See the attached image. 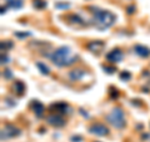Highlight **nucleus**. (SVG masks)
Segmentation results:
<instances>
[{
  "mask_svg": "<svg viewBox=\"0 0 150 142\" xmlns=\"http://www.w3.org/2000/svg\"><path fill=\"white\" fill-rule=\"evenodd\" d=\"M50 59L55 65L58 67H69V65L74 64L78 59V55L69 48V47H60V48L55 49L53 54L50 55Z\"/></svg>",
  "mask_w": 150,
  "mask_h": 142,
  "instance_id": "1",
  "label": "nucleus"
},
{
  "mask_svg": "<svg viewBox=\"0 0 150 142\" xmlns=\"http://www.w3.org/2000/svg\"><path fill=\"white\" fill-rule=\"evenodd\" d=\"M91 23L99 30H104L110 28L115 23V15L109 10H98L94 11Z\"/></svg>",
  "mask_w": 150,
  "mask_h": 142,
  "instance_id": "2",
  "label": "nucleus"
},
{
  "mask_svg": "<svg viewBox=\"0 0 150 142\" xmlns=\"http://www.w3.org/2000/svg\"><path fill=\"white\" fill-rule=\"evenodd\" d=\"M108 121L115 127V128H123L125 126V116L120 107H115L109 115H108Z\"/></svg>",
  "mask_w": 150,
  "mask_h": 142,
  "instance_id": "3",
  "label": "nucleus"
},
{
  "mask_svg": "<svg viewBox=\"0 0 150 142\" xmlns=\"http://www.w3.org/2000/svg\"><path fill=\"white\" fill-rule=\"evenodd\" d=\"M20 135V130L18 127L13 126V125H6L4 128L1 130V141L8 140V138H13Z\"/></svg>",
  "mask_w": 150,
  "mask_h": 142,
  "instance_id": "4",
  "label": "nucleus"
},
{
  "mask_svg": "<svg viewBox=\"0 0 150 142\" xmlns=\"http://www.w3.org/2000/svg\"><path fill=\"white\" fill-rule=\"evenodd\" d=\"M46 121H48V123L54 126V127H63L65 125V120L64 118L58 115V113H51L46 117Z\"/></svg>",
  "mask_w": 150,
  "mask_h": 142,
  "instance_id": "5",
  "label": "nucleus"
},
{
  "mask_svg": "<svg viewBox=\"0 0 150 142\" xmlns=\"http://www.w3.org/2000/svg\"><path fill=\"white\" fill-rule=\"evenodd\" d=\"M89 131H90L93 135H96V136H105L109 133V128H108L105 125H101V123L91 125L89 127Z\"/></svg>",
  "mask_w": 150,
  "mask_h": 142,
  "instance_id": "6",
  "label": "nucleus"
},
{
  "mask_svg": "<svg viewBox=\"0 0 150 142\" xmlns=\"http://www.w3.org/2000/svg\"><path fill=\"white\" fill-rule=\"evenodd\" d=\"M106 59L109 60L110 63H118L123 59V52H121L120 49H118V48L112 49L111 52H109V53L106 54Z\"/></svg>",
  "mask_w": 150,
  "mask_h": 142,
  "instance_id": "7",
  "label": "nucleus"
},
{
  "mask_svg": "<svg viewBox=\"0 0 150 142\" xmlns=\"http://www.w3.org/2000/svg\"><path fill=\"white\" fill-rule=\"evenodd\" d=\"M86 48L91 52V53H99V52L103 50V48H104V43H103L101 40H94V42H90Z\"/></svg>",
  "mask_w": 150,
  "mask_h": 142,
  "instance_id": "8",
  "label": "nucleus"
},
{
  "mask_svg": "<svg viewBox=\"0 0 150 142\" xmlns=\"http://www.w3.org/2000/svg\"><path fill=\"white\" fill-rule=\"evenodd\" d=\"M31 108H33V111H34L36 117H43L44 112H45V107H44V105L41 102H39V101H33Z\"/></svg>",
  "mask_w": 150,
  "mask_h": 142,
  "instance_id": "9",
  "label": "nucleus"
},
{
  "mask_svg": "<svg viewBox=\"0 0 150 142\" xmlns=\"http://www.w3.org/2000/svg\"><path fill=\"white\" fill-rule=\"evenodd\" d=\"M50 110L58 112V115H59V113H63V115H64V113H68L67 111H69L70 108H69V106L67 105V103L58 102V103H54V105H51L50 106Z\"/></svg>",
  "mask_w": 150,
  "mask_h": 142,
  "instance_id": "10",
  "label": "nucleus"
},
{
  "mask_svg": "<svg viewBox=\"0 0 150 142\" xmlns=\"http://www.w3.org/2000/svg\"><path fill=\"white\" fill-rule=\"evenodd\" d=\"M134 50H135V53H137L138 55L143 57V58H148V57L150 55V49L148 48V47L142 45V44H137V45H135Z\"/></svg>",
  "mask_w": 150,
  "mask_h": 142,
  "instance_id": "11",
  "label": "nucleus"
},
{
  "mask_svg": "<svg viewBox=\"0 0 150 142\" xmlns=\"http://www.w3.org/2000/svg\"><path fill=\"white\" fill-rule=\"evenodd\" d=\"M84 75H85V70H83V69H74L69 73V77L71 80H79V79H81Z\"/></svg>",
  "mask_w": 150,
  "mask_h": 142,
  "instance_id": "12",
  "label": "nucleus"
},
{
  "mask_svg": "<svg viewBox=\"0 0 150 142\" xmlns=\"http://www.w3.org/2000/svg\"><path fill=\"white\" fill-rule=\"evenodd\" d=\"M67 19H68V22L70 23V24H74V25H84V20L79 15H76V14H71V15H69Z\"/></svg>",
  "mask_w": 150,
  "mask_h": 142,
  "instance_id": "13",
  "label": "nucleus"
},
{
  "mask_svg": "<svg viewBox=\"0 0 150 142\" xmlns=\"http://www.w3.org/2000/svg\"><path fill=\"white\" fill-rule=\"evenodd\" d=\"M13 88H14V91H15L19 96H21V94H24L25 92V84L20 82V80H15L13 84Z\"/></svg>",
  "mask_w": 150,
  "mask_h": 142,
  "instance_id": "14",
  "label": "nucleus"
},
{
  "mask_svg": "<svg viewBox=\"0 0 150 142\" xmlns=\"http://www.w3.org/2000/svg\"><path fill=\"white\" fill-rule=\"evenodd\" d=\"M23 4V0H8V6L11 9H20Z\"/></svg>",
  "mask_w": 150,
  "mask_h": 142,
  "instance_id": "15",
  "label": "nucleus"
},
{
  "mask_svg": "<svg viewBox=\"0 0 150 142\" xmlns=\"http://www.w3.org/2000/svg\"><path fill=\"white\" fill-rule=\"evenodd\" d=\"M36 67H38V68H39V69H40V72H41V73H43V74H49V73H50V70H49V68H48V67H46V65H45V64H43V63H41V62H38V63H36Z\"/></svg>",
  "mask_w": 150,
  "mask_h": 142,
  "instance_id": "16",
  "label": "nucleus"
},
{
  "mask_svg": "<svg viewBox=\"0 0 150 142\" xmlns=\"http://www.w3.org/2000/svg\"><path fill=\"white\" fill-rule=\"evenodd\" d=\"M34 6L36 9H44L46 6V3L44 0H34Z\"/></svg>",
  "mask_w": 150,
  "mask_h": 142,
  "instance_id": "17",
  "label": "nucleus"
},
{
  "mask_svg": "<svg viewBox=\"0 0 150 142\" xmlns=\"http://www.w3.org/2000/svg\"><path fill=\"white\" fill-rule=\"evenodd\" d=\"M13 47V43L10 40H4V42H1V52H4V49H5V52L9 49V48H11Z\"/></svg>",
  "mask_w": 150,
  "mask_h": 142,
  "instance_id": "18",
  "label": "nucleus"
},
{
  "mask_svg": "<svg viewBox=\"0 0 150 142\" xmlns=\"http://www.w3.org/2000/svg\"><path fill=\"white\" fill-rule=\"evenodd\" d=\"M131 78V74L129 72H123L120 74V79H123V80H129Z\"/></svg>",
  "mask_w": 150,
  "mask_h": 142,
  "instance_id": "19",
  "label": "nucleus"
},
{
  "mask_svg": "<svg viewBox=\"0 0 150 142\" xmlns=\"http://www.w3.org/2000/svg\"><path fill=\"white\" fill-rule=\"evenodd\" d=\"M103 69H104L106 73H109V74L115 72V68L114 67H109V65H103Z\"/></svg>",
  "mask_w": 150,
  "mask_h": 142,
  "instance_id": "20",
  "label": "nucleus"
},
{
  "mask_svg": "<svg viewBox=\"0 0 150 142\" xmlns=\"http://www.w3.org/2000/svg\"><path fill=\"white\" fill-rule=\"evenodd\" d=\"M15 35L18 38H25V37H29L30 33H15Z\"/></svg>",
  "mask_w": 150,
  "mask_h": 142,
  "instance_id": "21",
  "label": "nucleus"
},
{
  "mask_svg": "<svg viewBox=\"0 0 150 142\" xmlns=\"http://www.w3.org/2000/svg\"><path fill=\"white\" fill-rule=\"evenodd\" d=\"M56 8H63V9H68L69 6H70V4H56V5H55Z\"/></svg>",
  "mask_w": 150,
  "mask_h": 142,
  "instance_id": "22",
  "label": "nucleus"
},
{
  "mask_svg": "<svg viewBox=\"0 0 150 142\" xmlns=\"http://www.w3.org/2000/svg\"><path fill=\"white\" fill-rule=\"evenodd\" d=\"M8 60H9V58L6 55H4V53L1 54V64H5V63H8Z\"/></svg>",
  "mask_w": 150,
  "mask_h": 142,
  "instance_id": "23",
  "label": "nucleus"
},
{
  "mask_svg": "<svg viewBox=\"0 0 150 142\" xmlns=\"http://www.w3.org/2000/svg\"><path fill=\"white\" fill-rule=\"evenodd\" d=\"M4 77H5V78H10V77H11V73H10V70H9V69L4 70Z\"/></svg>",
  "mask_w": 150,
  "mask_h": 142,
  "instance_id": "24",
  "label": "nucleus"
},
{
  "mask_svg": "<svg viewBox=\"0 0 150 142\" xmlns=\"http://www.w3.org/2000/svg\"><path fill=\"white\" fill-rule=\"evenodd\" d=\"M134 9H135L134 6H129V8H128V13H129V14H133V13H134Z\"/></svg>",
  "mask_w": 150,
  "mask_h": 142,
  "instance_id": "25",
  "label": "nucleus"
},
{
  "mask_svg": "<svg viewBox=\"0 0 150 142\" xmlns=\"http://www.w3.org/2000/svg\"><path fill=\"white\" fill-rule=\"evenodd\" d=\"M71 141H81V137H79V136H76V137H71Z\"/></svg>",
  "mask_w": 150,
  "mask_h": 142,
  "instance_id": "26",
  "label": "nucleus"
}]
</instances>
